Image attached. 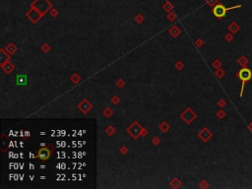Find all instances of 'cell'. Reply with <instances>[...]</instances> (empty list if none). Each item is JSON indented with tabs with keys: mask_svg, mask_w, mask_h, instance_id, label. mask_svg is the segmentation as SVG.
Here are the masks:
<instances>
[{
	"mask_svg": "<svg viewBox=\"0 0 252 189\" xmlns=\"http://www.w3.org/2000/svg\"><path fill=\"white\" fill-rule=\"evenodd\" d=\"M105 133H107V135H109V136H112L115 133V129L112 127V126H109V127L105 129Z\"/></svg>",
	"mask_w": 252,
	"mask_h": 189,
	"instance_id": "2e32d148",
	"label": "cell"
},
{
	"mask_svg": "<svg viewBox=\"0 0 252 189\" xmlns=\"http://www.w3.org/2000/svg\"><path fill=\"white\" fill-rule=\"evenodd\" d=\"M211 136H212V134L209 132L207 129H203V130L199 133V137H200L203 141H205V142L206 141H208V139L211 137Z\"/></svg>",
	"mask_w": 252,
	"mask_h": 189,
	"instance_id": "30bf717a",
	"label": "cell"
},
{
	"mask_svg": "<svg viewBox=\"0 0 252 189\" xmlns=\"http://www.w3.org/2000/svg\"><path fill=\"white\" fill-rule=\"evenodd\" d=\"M142 130H143L142 126H141L140 124L137 122V121H135V122H133L128 127V129H127V132L130 134L131 137L133 138V139H138V138L141 136V132H142Z\"/></svg>",
	"mask_w": 252,
	"mask_h": 189,
	"instance_id": "3957f363",
	"label": "cell"
},
{
	"mask_svg": "<svg viewBox=\"0 0 252 189\" xmlns=\"http://www.w3.org/2000/svg\"><path fill=\"white\" fill-rule=\"evenodd\" d=\"M50 156H51V151L47 147H42L38 151L36 158L42 160V161H47V160H49Z\"/></svg>",
	"mask_w": 252,
	"mask_h": 189,
	"instance_id": "5b68a950",
	"label": "cell"
},
{
	"mask_svg": "<svg viewBox=\"0 0 252 189\" xmlns=\"http://www.w3.org/2000/svg\"><path fill=\"white\" fill-rule=\"evenodd\" d=\"M120 153L121 154H123V155H125V154H127V153H128V148L127 147H125V146H122V147L120 148Z\"/></svg>",
	"mask_w": 252,
	"mask_h": 189,
	"instance_id": "44dd1931",
	"label": "cell"
},
{
	"mask_svg": "<svg viewBox=\"0 0 252 189\" xmlns=\"http://www.w3.org/2000/svg\"><path fill=\"white\" fill-rule=\"evenodd\" d=\"M104 114L107 117H110V116L112 115V114H113V111H112L111 108H109V107H107V108H105L104 111Z\"/></svg>",
	"mask_w": 252,
	"mask_h": 189,
	"instance_id": "e0dca14e",
	"label": "cell"
},
{
	"mask_svg": "<svg viewBox=\"0 0 252 189\" xmlns=\"http://www.w3.org/2000/svg\"><path fill=\"white\" fill-rule=\"evenodd\" d=\"M180 185H181V181L179 180V179H177V178H174V179H172V180L170 181V186H171V187H173V188H178Z\"/></svg>",
	"mask_w": 252,
	"mask_h": 189,
	"instance_id": "5bb4252c",
	"label": "cell"
},
{
	"mask_svg": "<svg viewBox=\"0 0 252 189\" xmlns=\"http://www.w3.org/2000/svg\"><path fill=\"white\" fill-rule=\"evenodd\" d=\"M180 33H181V31L179 30V29L177 28L176 26H174V27H172V28L169 30V33H170V35H171V37H173V38H176L177 35H180Z\"/></svg>",
	"mask_w": 252,
	"mask_h": 189,
	"instance_id": "8fae6325",
	"label": "cell"
},
{
	"mask_svg": "<svg viewBox=\"0 0 252 189\" xmlns=\"http://www.w3.org/2000/svg\"><path fill=\"white\" fill-rule=\"evenodd\" d=\"M42 51H44V52H47V51H49V50H50V47H49L48 44H44L42 46Z\"/></svg>",
	"mask_w": 252,
	"mask_h": 189,
	"instance_id": "603a6c76",
	"label": "cell"
},
{
	"mask_svg": "<svg viewBox=\"0 0 252 189\" xmlns=\"http://www.w3.org/2000/svg\"><path fill=\"white\" fill-rule=\"evenodd\" d=\"M169 20H174V19H176V15H173V16H172V15H169Z\"/></svg>",
	"mask_w": 252,
	"mask_h": 189,
	"instance_id": "484cf974",
	"label": "cell"
},
{
	"mask_svg": "<svg viewBox=\"0 0 252 189\" xmlns=\"http://www.w3.org/2000/svg\"><path fill=\"white\" fill-rule=\"evenodd\" d=\"M238 78L240 79V81L242 82L241 85V91H240V98L243 95V90H244V86H245V83L248 82L249 80L252 78V71L249 68H242L239 70L238 72Z\"/></svg>",
	"mask_w": 252,
	"mask_h": 189,
	"instance_id": "7a4b0ae2",
	"label": "cell"
},
{
	"mask_svg": "<svg viewBox=\"0 0 252 189\" xmlns=\"http://www.w3.org/2000/svg\"><path fill=\"white\" fill-rule=\"evenodd\" d=\"M5 51H6L5 49L0 50V53H1V57H0V63H1V64H3V63H5V62L9 61V59H10L9 53H8V52L6 53Z\"/></svg>",
	"mask_w": 252,
	"mask_h": 189,
	"instance_id": "9c48e42d",
	"label": "cell"
},
{
	"mask_svg": "<svg viewBox=\"0 0 252 189\" xmlns=\"http://www.w3.org/2000/svg\"><path fill=\"white\" fill-rule=\"evenodd\" d=\"M70 80H71L72 82H73L74 84H77V83L79 82V81L81 80V78H80V76H79V75H78V74H77V73H74L73 75L71 76Z\"/></svg>",
	"mask_w": 252,
	"mask_h": 189,
	"instance_id": "9a60e30c",
	"label": "cell"
},
{
	"mask_svg": "<svg viewBox=\"0 0 252 189\" xmlns=\"http://www.w3.org/2000/svg\"><path fill=\"white\" fill-rule=\"evenodd\" d=\"M92 107H93V106L90 104V102H89L88 100H86V99H84L82 102L78 104V108L80 109V111H82L84 114L88 113V112L92 109Z\"/></svg>",
	"mask_w": 252,
	"mask_h": 189,
	"instance_id": "8992f818",
	"label": "cell"
},
{
	"mask_svg": "<svg viewBox=\"0 0 252 189\" xmlns=\"http://www.w3.org/2000/svg\"><path fill=\"white\" fill-rule=\"evenodd\" d=\"M152 143L155 146H158L160 143V138H158V137H154L153 138V140H152Z\"/></svg>",
	"mask_w": 252,
	"mask_h": 189,
	"instance_id": "ffe728a7",
	"label": "cell"
},
{
	"mask_svg": "<svg viewBox=\"0 0 252 189\" xmlns=\"http://www.w3.org/2000/svg\"><path fill=\"white\" fill-rule=\"evenodd\" d=\"M16 84L18 86L26 87V86L28 85V76L26 75V74H20V75H17Z\"/></svg>",
	"mask_w": 252,
	"mask_h": 189,
	"instance_id": "52a82bcc",
	"label": "cell"
},
{
	"mask_svg": "<svg viewBox=\"0 0 252 189\" xmlns=\"http://www.w3.org/2000/svg\"><path fill=\"white\" fill-rule=\"evenodd\" d=\"M140 17H141V15H138V16H137V18H136V21H137L138 23H141V22H142V21L144 20V19H140Z\"/></svg>",
	"mask_w": 252,
	"mask_h": 189,
	"instance_id": "d4e9b609",
	"label": "cell"
},
{
	"mask_svg": "<svg viewBox=\"0 0 252 189\" xmlns=\"http://www.w3.org/2000/svg\"><path fill=\"white\" fill-rule=\"evenodd\" d=\"M184 67V64L182 63L181 61H177L176 62V68H177L178 69V70H181L182 68H183Z\"/></svg>",
	"mask_w": 252,
	"mask_h": 189,
	"instance_id": "d6986e66",
	"label": "cell"
},
{
	"mask_svg": "<svg viewBox=\"0 0 252 189\" xmlns=\"http://www.w3.org/2000/svg\"><path fill=\"white\" fill-rule=\"evenodd\" d=\"M147 134H148L147 130H145V129L143 128L142 132H141V136H143V137H146V136H147Z\"/></svg>",
	"mask_w": 252,
	"mask_h": 189,
	"instance_id": "cb8c5ba5",
	"label": "cell"
},
{
	"mask_svg": "<svg viewBox=\"0 0 252 189\" xmlns=\"http://www.w3.org/2000/svg\"><path fill=\"white\" fill-rule=\"evenodd\" d=\"M1 68L3 69L4 71H5V73L7 74H10L12 71L14 70V68H15V66L13 65V63H11V62L7 61L5 62V63L1 64Z\"/></svg>",
	"mask_w": 252,
	"mask_h": 189,
	"instance_id": "ba28073f",
	"label": "cell"
},
{
	"mask_svg": "<svg viewBox=\"0 0 252 189\" xmlns=\"http://www.w3.org/2000/svg\"><path fill=\"white\" fill-rule=\"evenodd\" d=\"M110 100H111V102H112V104H117L119 102H120V100H119V98L117 97V96H114V97L112 98V99Z\"/></svg>",
	"mask_w": 252,
	"mask_h": 189,
	"instance_id": "ac0fdd59",
	"label": "cell"
},
{
	"mask_svg": "<svg viewBox=\"0 0 252 189\" xmlns=\"http://www.w3.org/2000/svg\"><path fill=\"white\" fill-rule=\"evenodd\" d=\"M124 84H125V82H124L122 79H119V80L116 82V86H118V88H122L124 86Z\"/></svg>",
	"mask_w": 252,
	"mask_h": 189,
	"instance_id": "7402d4cb",
	"label": "cell"
},
{
	"mask_svg": "<svg viewBox=\"0 0 252 189\" xmlns=\"http://www.w3.org/2000/svg\"><path fill=\"white\" fill-rule=\"evenodd\" d=\"M180 117L184 120V122L189 124L196 118V114L191 108H186L185 111L180 114Z\"/></svg>",
	"mask_w": 252,
	"mask_h": 189,
	"instance_id": "277c9868",
	"label": "cell"
},
{
	"mask_svg": "<svg viewBox=\"0 0 252 189\" xmlns=\"http://www.w3.org/2000/svg\"><path fill=\"white\" fill-rule=\"evenodd\" d=\"M160 129L163 132H167L170 129V125L167 122H165V121H163V122L160 124Z\"/></svg>",
	"mask_w": 252,
	"mask_h": 189,
	"instance_id": "4fadbf2b",
	"label": "cell"
},
{
	"mask_svg": "<svg viewBox=\"0 0 252 189\" xmlns=\"http://www.w3.org/2000/svg\"><path fill=\"white\" fill-rule=\"evenodd\" d=\"M5 50L8 52L9 54H13L17 51V46L16 45H14L13 44H7V46L5 47Z\"/></svg>",
	"mask_w": 252,
	"mask_h": 189,
	"instance_id": "7c38bea8",
	"label": "cell"
},
{
	"mask_svg": "<svg viewBox=\"0 0 252 189\" xmlns=\"http://www.w3.org/2000/svg\"><path fill=\"white\" fill-rule=\"evenodd\" d=\"M241 5H236L234 7H225L223 4H217L214 8H213V14H214L215 17H217L218 19H222L223 17L225 16L227 11L232 10V9H236V8H240Z\"/></svg>",
	"mask_w": 252,
	"mask_h": 189,
	"instance_id": "6da1fadb",
	"label": "cell"
}]
</instances>
